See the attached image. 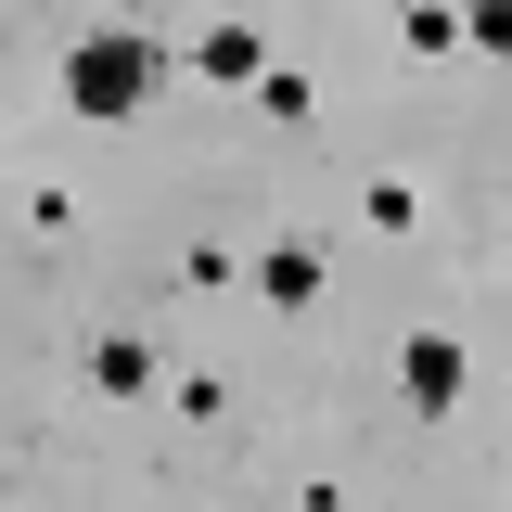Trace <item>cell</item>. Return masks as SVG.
I'll list each match as a JSON object with an SVG mask.
<instances>
[{
  "label": "cell",
  "mask_w": 512,
  "mask_h": 512,
  "mask_svg": "<svg viewBox=\"0 0 512 512\" xmlns=\"http://www.w3.org/2000/svg\"><path fill=\"white\" fill-rule=\"evenodd\" d=\"M448 397H461V346L423 333V346H410V410H448Z\"/></svg>",
  "instance_id": "cell-2"
},
{
  "label": "cell",
  "mask_w": 512,
  "mask_h": 512,
  "mask_svg": "<svg viewBox=\"0 0 512 512\" xmlns=\"http://www.w3.org/2000/svg\"><path fill=\"white\" fill-rule=\"evenodd\" d=\"M474 39H487V52H512V0H474Z\"/></svg>",
  "instance_id": "cell-4"
},
{
  "label": "cell",
  "mask_w": 512,
  "mask_h": 512,
  "mask_svg": "<svg viewBox=\"0 0 512 512\" xmlns=\"http://www.w3.org/2000/svg\"><path fill=\"white\" fill-rule=\"evenodd\" d=\"M154 77H167V52H154V39H77V64H64V103H77V116H141V103H154Z\"/></svg>",
  "instance_id": "cell-1"
},
{
  "label": "cell",
  "mask_w": 512,
  "mask_h": 512,
  "mask_svg": "<svg viewBox=\"0 0 512 512\" xmlns=\"http://www.w3.org/2000/svg\"><path fill=\"white\" fill-rule=\"evenodd\" d=\"M205 77H256V26H218L205 39Z\"/></svg>",
  "instance_id": "cell-3"
}]
</instances>
